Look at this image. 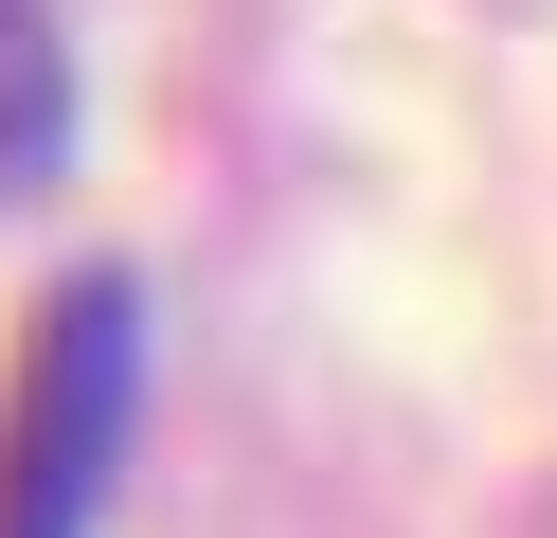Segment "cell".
<instances>
[{
	"mask_svg": "<svg viewBox=\"0 0 557 538\" xmlns=\"http://www.w3.org/2000/svg\"><path fill=\"white\" fill-rule=\"evenodd\" d=\"M126 413H145V305L90 270V287H54L37 359H18V413H0V538H90L109 521Z\"/></svg>",
	"mask_w": 557,
	"mask_h": 538,
	"instance_id": "6da1fadb",
	"label": "cell"
},
{
	"mask_svg": "<svg viewBox=\"0 0 557 538\" xmlns=\"http://www.w3.org/2000/svg\"><path fill=\"white\" fill-rule=\"evenodd\" d=\"M54 143V54H37V18H0V179Z\"/></svg>",
	"mask_w": 557,
	"mask_h": 538,
	"instance_id": "7a4b0ae2",
	"label": "cell"
}]
</instances>
